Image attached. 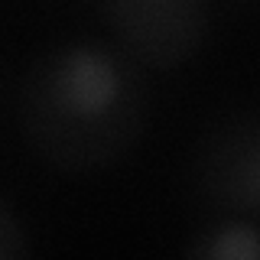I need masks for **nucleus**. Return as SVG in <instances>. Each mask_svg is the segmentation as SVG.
I'll use <instances>...</instances> for the list:
<instances>
[{"instance_id": "nucleus-1", "label": "nucleus", "mask_w": 260, "mask_h": 260, "mask_svg": "<svg viewBox=\"0 0 260 260\" xmlns=\"http://www.w3.org/2000/svg\"><path fill=\"white\" fill-rule=\"evenodd\" d=\"M146 117L150 91L140 62L101 39L46 49L23 78V137L55 169L85 173L124 159Z\"/></svg>"}, {"instance_id": "nucleus-2", "label": "nucleus", "mask_w": 260, "mask_h": 260, "mask_svg": "<svg viewBox=\"0 0 260 260\" xmlns=\"http://www.w3.org/2000/svg\"><path fill=\"white\" fill-rule=\"evenodd\" d=\"M104 13L117 46L150 69L189 62L208 32L205 0H104Z\"/></svg>"}, {"instance_id": "nucleus-3", "label": "nucleus", "mask_w": 260, "mask_h": 260, "mask_svg": "<svg viewBox=\"0 0 260 260\" xmlns=\"http://www.w3.org/2000/svg\"><path fill=\"white\" fill-rule=\"evenodd\" d=\"M202 192L241 218H260V117L215 130L195 162Z\"/></svg>"}, {"instance_id": "nucleus-4", "label": "nucleus", "mask_w": 260, "mask_h": 260, "mask_svg": "<svg viewBox=\"0 0 260 260\" xmlns=\"http://www.w3.org/2000/svg\"><path fill=\"white\" fill-rule=\"evenodd\" d=\"M185 254L195 260H260V228L250 218H228L195 234Z\"/></svg>"}, {"instance_id": "nucleus-5", "label": "nucleus", "mask_w": 260, "mask_h": 260, "mask_svg": "<svg viewBox=\"0 0 260 260\" xmlns=\"http://www.w3.org/2000/svg\"><path fill=\"white\" fill-rule=\"evenodd\" d=\"M29 254V238L13 208L0 199V260H20Z\"/></svg>"}]
</instances>
